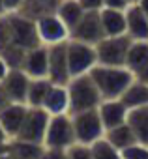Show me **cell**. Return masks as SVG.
Wrapping results in <instances>:
<instances>
[{
    "label": "cell",
    "instance_id": "obj_31",
    "mask_svg": "<svg viewBox=\"0 0 148 159\" xmlns=\"http://www.w3.org/2000/svg\"><path fill=\"white\" fill-rule=\"evenodd\" d=\"M79 2L83 4V8L86 11H101L105 8L103 0H79Z\"/></svg>",
    "mask_w": 148,
    "mask_h": 159
},
{
    "label": "cell",
    "instance_id": "obj_24",
    "mask_svg": "<svg viewBox=\"0 0 148 159\" xmlns=\"http://www.w3.org/2000/svg\"><path fill=\"white\" fill-rule=\"evenodd\" d=\"M127 124L133 127L137 140L148 144V105L131 109L127 114Z\"/></svg>",
    "mask_w": 148,
    "mask_h": 159
},
{
    "label": "cell",
    "instance_id": "obj_8",
    "mask_svg": "<svg viewBox=\"0 0 148 159\" xmlns=\"http://www.w3.org/2000/svg\"><path fill=\"white\" fill-rule=\"evenodd\" d=\"M49 120H51V114L43 107H28L25 124H23V127H21V131H19V135L15 139H23V140L41 142L43 144Z\"/></svg>",
    "mask_w": 148,
    "mask_h": 159
},
{
    "label": "cell",
    "instance_id": "obj_6",
    "mask_svg": "<svg viewBox=\"0 0 148 159\" xmlns=\"http://www.w3.org/2000/svg\"><path fill=\"white\" fill-rule=\"evenodd\" d=\"M8 21H10V28H12V39H13V45L25 49V51H30L38 45H43L39 41V36H38V28H36V21L19 13V11H10L6 13Z\"/></svg>",
    "mask_w": 148,
    "mask_h": 159
},
{
    "label": "cell",
    "instance_id": "obj_5",
    "mask_svg": "<svg viewBox=\"0 0 148 159\" xmlns=\"http://www.w3.org/2000/svg\"><path fill=\"white\" fill-rule=\"evenodd\" d=\"M73 118V127H75V137L77 142L83 144H94L96 140L105 137V125L101 122L99 111L98 109H90V111H81L71 114Z\"/></svg>",
    "mask_w": 148,
    "mask_h": 159
},
{
    "label": "cell",
    "instance_id": "obj_2",
    "mask_svg": "<svg viewBox=\"0 0 148 159\" xmlns=\"http://www.w3.org/2000/svg\"><path fill=\"white\" fill-rule=\"evenodd\" d=\"M67 92H69V114L98 109L103 101V96L90 73L71 77V81L67 83Z\"/></svg>",
    "mask_w": 148,
    "mask_h": 159
},
{
    "label": "cell",
    "instance_id": "obj_23",
    "mask_svg": "<svg viewBox=\"0 0 148 159\" xmlns=\"http://www.w3.org/2000/svg\"><path fill=\"white\" fill-rule=\"evenodd\" d=\"M148 66V41H133L126 58V67L137 75Z\"/></svg>",
    "mask_w": 148,
    "mask_h": 159
},
{
    "label": "cell",
    "instance_id": "obj_36",
    "mask_svg": "<svg viewBox=\"0 0 148 159\" xmlns=\"http://www.w3.org/2000/svg\"><path fill=\"white\" fill-rule=\"evenodd\" d=\"M135 79H139V81H144V83H148V66H146L142 71H139V73L135 75Z\"/></svg>",
    "mask_w": 148,
    "mask_h": 159
},
{
    "label": "cell",
    "instance_id": "obj_9",
    "mask_svg": "<svg viewBox=\"0 0 148 159\" xmlns=\"http://www.w3.org/2000/svg\"><path fill=\"white\" fill-rule=\"evenodd\" d=\"M49 47V79L53 84H67L71 81V71L67 62V41L47 45Z\"/></svg>",
    "mask_w": 148,
    "mask_h": 159
},
{
    "label": "cell",
    "instance_id": "obj_12",
    "mask_svg": "<svg viewBox=\"0 0 148 159\" xmlns=\"http://www.w3.org/2000/svg\"><path fill=\"white\" fill-rule=\"evenodd\" d=\"M30 81L32 79H30V75L25 69H21V67L10 69V73L2 81V86H4V90H6V94H8L12 103H26Z\"/></svg>",
    "mask_w": 148,
    "mask_h": 159
},
{
    "label": "cell",
    "instance_id": "obj_27",
    "mask_svg": "<svg viewBox=\"0 0 148 159\" xmlns=\"http://www.w3.org/2000/svg\"><path fill=\"white\" fill-rule=\"evenodd\" d=\"M122 152V159H148V144L144 142H135Z\"/></svg>",
    "mask_w": 148,
    "mask_h": 159
},
{
    "label": "cell",
    "instance_id": "obj_35",
    "mask_svg": "<svg viewBox=\"0 0 148 159\" xmlns=\"http://www.w3.org/2000/svg\"><path fill=\"white\" fill-rule=\"evenodd\" d=\"M8 103H12V101H10V98H8V94H6V90H4V86H2V83H0V111H2Z\"/></svg>",
    "mask_w": 148,
    "mask_h": 159
},
{
    "label": "cell",
    "instance_id": "obj_32",
    "mask_svg": "<svg viewBox=\"0 0 148 159\" xmlns=\"http://www.w3.org/2000/svg\"><path fill=\"white\" fill-rule=\"evenodd\" d=\"M105 8H113V10H127V6L131 4L129 0H103Z\"/></svg>",
    "mask_w": 148,
    "mask_h": 159
},
{
    "label": "cell",
    "instance_id": "obj_19",
    "mask_svg": "<svg viewBox=\"0 0 148 159\" xmlns=\"http://www.w3.org/2000/svg\"><path fill=\"white\" fill-rule=\"evenodd\" d=\"M120 99L129 111L137 109V107H146L148 105V83L135 79V81L126 88V92L120 96Z\"/></svg>",
    "mask_w": 148,
    "mask_h": 159
},
{
    "label": "cell",
    "instance_id": "obj_39",
    "mask_svg": "<svg viewBox=\"0 0 148 159\" xmlns=\"http://www.w3.org/2000/svg\"><path fill=\"white\" fill-rule=\"evenodd\" d=\"M137 4H139V6L142 8V11H144V13L148 15V0H139V2H137Z\"/></svg>",
    "mask_w": 148,
    "mask_h": 159
},
{
    "label": "cell",
    "instance_id": "obj_25",
    "mask_svg": "<svg viewBox=\"0 0 148 159\" xmlns=\"http://www.w3.org/2000/svg\"><path fill=\"white\" fill-rule=\"evenodd\" d=\"M53 83L49 77H41V79H32L30 86H28V98H26V105L28 107H43L45 98L51 90Z\"/></svg>",
    "mask_w": 148,
    "mask_h": 159
},
{
    "label": "cell",
    "instance_id": "obj_20",
    "mask_svg": "<svg viewBox=\"0 0 148 159\" xmlns=\"http://www.w3.org/2000/svg\"><path fill=\"white\" fill-rule=\"evenodd\" d=\"M85 8L83 4L79 2V0H60V4H58V10H56V15L62 19V23L69 28V34L71 30L77 26V23L83 19L85 15Z\"/></svg>",
    "mask_w": 148,
    "mask_h": 159
},
{
    "label": "cell",
    "instance_id": "obj_26",
    "mask_svg": "<svg viewBox=\"0 0 148 159\" xmlns=\"http://www.w3.org/2000/svg\"><path fill=\"white\" fill-rule=\"evenodd\" d=\"M90 146H92V155H94V159H122V152H120L118 148H114L105 137L99 139V140H96V142L90 144Z\"/></svg>",
    "mask_w": 148,
    "mask_h": 159
},
{
    "label": "cell",
    "instance_id": "obj_16",
    "mask_svg": "<svg viewBox=\"0 0 148 159\" xmlns=\"http://www.w3.org/2000/svg\"><path fill=\"white\" fill-rule=\"evenodd\" d=\"M98 111H99L105 129H113V127L127 122V114H129V109L122 103V99H103L101 105L98 107Z\"/></svg>",
    "mask_w": 148,
    "mask_h": 159
},
{
    "label": "cell",
    "instance_id": "obj_1",
    "mask_svg": "<svg viewBox=\"0 0 148 159\" xmlns=\"http://www.w3.org/2000/svg\"><path fill=\"white\" fill-rule=\"evenodd\" d=\"M103 99H120L126 88L135 81V75L126 66H103L96 64L90 71Z\"/></svg>",
    "mask_w": 148,
    "mask_h": 159
},
{
    "label": "cell",
    "instance_id": "obj_3",
    "mask_svg": "<svg viewBox=\"0 0 148 159\" xmlns=\"http://www.w3.org/2000/svg\"><path fill=\"white\" fill-rule=\"evenodd\" d=\"M77 142L75 137V127H73V118L69 112L66 114H54L49 120L47 133H45V148H60L67 150Z\"/></svg>",
    "mask_w": 148,
    "mask_h": 159
},
{
    "label": "cell",
    "instance_id": "obj_22",
    "mask_svg": "<svg viewBox=\"0 0 148 159\" xmlns=\"http://www.w3.org/2000/svg\"><path fill=\"white\" fill-rule=\"evenodd\" d=\"M105 139H107L114 148H118V150H124V148H127V146L139 142V140H137V135H135V131H133V127H131L127 122H124V124H120V125H116V127H113V129H107V131H105Z\"/></svg>",
    "mask_w": 148,
    "mask_h": 159
},
{
    "label": "cell",
    "instance_id": "obj_30",
    "mask_svg": "<svg viewBox=\"0 0 148 159\" xmlns=\"http://www.w3.org/2000/svg\"><path fill=\"white\" fill-rule=\"evenodd\" d=\"M41 159H67V152L60 148H45Z\"/></svg>",
    "mask_w": 148,
    "mask_h": 159
},
{
    "label": "cell",
    "instance_id": "obj_33",
    "mask_svg": "<svg viewBox=\"0 0 148 159\" xmlns=\"http://www.w3.org/2000/svg\"><path fill=\"white\" fill-rule=\"evenodd\" d=\"M10 69H12V67H10V64L4 60V56H2V54H0V83H2L4 79H6V75L10 73Z\"/></svg>",
    "mask_w": 148,
    "mask_h": 159
},
{
    "label": "cell",
    "instance_id": "obj_13",
    "mask_svg": "<svg viewBox=\"0 0 148 159\" xmlns=\"http://www.w3.org/2000/svg\"><path fill=\"white\" fill-rule=\"evenodd\" d=\"M126 34L133 41H148V15L137 2L126 10Z\"/></svg>",
    "mask_w": 148,
    "mask_h": 159
},
{
    "label": "cell",
    "instance_id": "obj_37",
    "mask_svg": "<svg viewBox=\"0 0 148 159\" xmlns=\"http://www.w3.org/2000/svg\"><path fill=\"white\" fill-rule=\"evenodd\" d=\"M8 140H10V137H8V133L4 131L2 124H0V142H8Z\"/></svg>",
    "mask_w": 148,
    "mask_h": 159
},
{
    "label": "cell",
    "instance_id": "obj_41",
    "mask_svg": "<svg viewBox=\"0 0 148 159\" xmlns=\"http://www.w3.org/2000/svg\"><path fill=\"white\" fill-rule=\"evenodd\" d=\"M0 159H15V155H13L10 150H8L6 153H2V155H0Z\"/></svg>",
    "mask_w": 148,
    "mask_h": 159
},
{
    "label": "cell",
    "instance_id": "obj_40",
    "mask_svg": "<svg viewBox=\"0 0 148 159\" xmlns=\"http://www.w3.org/2000/svg\"><path fill=\"white\" fill-rule=\"evenodd\" d=\"M8 13V10H6V2L4 0H0V15H6Z\"/></svg>",
    "mask_w": 148,
    "mask_h": 159
},
{
    "label": "cell",
    "instance_id": "obj_14",
    "mask_svg": "<svg viewBox=\"0 0 148 159\" xmlns=\"http://www.w3.org/2000/svg\"><path fill=\"white\" fill-rule=\"evenodd\" d=\"M26 112H28L26 103H8L0 111V124H2V127L10 139H15L19 135V131L25 124Z\"/></svg>",
    "mask_w": 148,
    "mask_h": 159
},
{
    "label": "cell",
    "instance_id": "obj_11",
    "mask_svg": "<svg viewBox=\"0 0 148 159\" xmlns=\"http://www.w3.org/2000/svg\"><path fill=\"white\" fill-rule=\"evenodd\" d=\"M71 39H77V41H85L90 45H98L103 38V26H101V17L99 11H85L83 19L77 23V26L71 30L69 34Z\"/></svg>",
    "mask_w": 148,
    "mask_h": 159
},
{
    "label": "cell",
    "instance_id": "obj_29",
    "mask_svg": "<svg viewBox=\"0 0 148 159\" xmlns=\"http://www.w3.org/2000/svg\"><path fill=\"white\" fill-rule=\"evenodd\" d=\"M12 45H13V39H12L10 21H8L6 15H0V52H4Z\"/></svg>",
    "mask_w": 148,
    "mask_h": 159
},
{
    "label": "cell",
    "instance_id": "obj_42",
    "mask_svg": "<svg viewBox=\"0 0 148 159\" xmlns=\"http://www.w3.org/2000/svg\"><path fill=\"white\" fill-rule=\"evenodd\" d=\"M129 2H131V4H135V2H139V0H129Z\"/></svg>",
    "mask_w": 148,
    "mask_h": 159
},
{
    "label": "cell",
    "instance_id": "obj_18",
    "mask_svg": "<svg viewBox=\"0 0 148 159\" xmlns=\"http://www.w3.org/2000/svg\"><path fill=\"white\" fill-rule=\"evenodd\" d=\"M101 26L105 36H122L126 34V10L103 8L99 11Z\"/></svg>",
    "mask_w": 148,
    "mask_h": 159
},
{
    "label": "cell",
    "instance_id": "obj_34",
    "mask_svg": "<svg viewBox=\"0 0 148 159\" xmlns=\"http://www.w3.org/2000/svg\"><path fill=\"white\" fill-rule=\"evenodd\" d=\"M4 2H6V10L10 13V11H17L25 4V0H4Z\"/></svg>",
    "mask_w": 148,
    "mask_h": 159
},
{
    "label": "cell",
    "instance_id": "obj_10",
    "mask_svg": "<svg viewBox=\"0 0 148 159\" xmlns=\"http://www.w3.org/2000/svg\"><path fill=\"white\" fill-rule=\"evenodd\" d=\"M36 28L43 45H56L69 39V28L62 23V19L56 13H49L36 19Z\"/></svg>",
    "mask_w": 148,
    "mask_h": 159
},
{
    "label": "cell",
    "instance_id": "obj_17",
    "mask_svg": "<svg viewBox=\"0 0 148 159\" xmlns=\"http://www.w3.org/2000/svg\"><path fill=\"white\" fill-rule=\"evenodd\" d=\"M43 109L51 116L69 112V92H67V84H53L51 90H49V94H47V98H45Z\"/></svg>",
    "mask_w": 148,
    "mask_h": 159
},
{
    "label": "cell",
    "instance_id": "obj_4",
    "mask_svg": "<svg viewBox=\"0 0 148 159\" xmlns=\"http://www.w3.org/2000/svg\"><path fill=\"white\" fill-rule=\"evenodd\" d=\"M133 39L127 34L122 36H105L98 45V64L103 66H126V58L129 52Z\"/></svg>",
    "mask_w": 148,
    "mask_h": 159
},
{
    "label": "cell",
    "instance_id": "obj_21",
    "mask_svg": "<svg viewBox=\"0 0 148 159\" xmlns=\"http://www.w3.org/2000/svg\"><path fill=\"white\" fill-rule=\"evenodd\" d=\"M10 152L15 155V159H41L45 144L23 139H10Z\"/></svg>",
    "mask_w": 148,
    "mask_h": 159
},
{
    "label": "cell",
    "instance_id": "obj_38",
    "mask_svg": "<svg viewBox=\"0 0 148 159\" xmlns=\"http://www.w3.org/2000/svg\"><path fill=\"white\" fill-rule=\"evenodd\" d=\"M8 150H10V140H8V142H0V155L6 153Z\"/></svg>",
    "mask_w": 148,
    "mask_h": 159
},
{
    "label": "cell",
    "instance_id": "obj_7",
    "mask_svg": "<svg viewBox=\"0 0 148 159\" xmlns=\"http://www.w3.org/2000/svg\"><path fill=\"white\" fill-rule=\"evenodd\" d=\"M67 62H69V71L71 77L90 73L92 67L98 64V52L96 45L77 41V39H67Z\"/></svg>",
    "mask_w": 148,
    "mask_h": 159
},
{
    "label": "cell",
    "instance_id": "obj_28",
    "mask_svg": "<svg viewBox=\"0 0 148 159\" xmlns=\"http://www.w3.org/2000/svg\"><path fill=\"white\" fill-rule=\"evenodd\" d=\"M66 152H67V159H94V155H92V146H90V144L75 142L73 146H69Z\"/></svg>",
    "mask_w": 148,
    "mask_h": 159
},
{
    "label": "cell",
    "instance_id": "obj_15",
    "mask_svg": "<svg viewBox=\"0 0 148 159\" xmlns=\"http://www.w3.org/2000/svg\"><path fill=\"white\" fill-rule=\"evenodd\" d=\"M30 79H41L49 75V47L47 45H38L30 49L25 56L23 67Z\"/></svg>",
    "mask_w": 148,
    "mask_h": 159
}]
</instances>
